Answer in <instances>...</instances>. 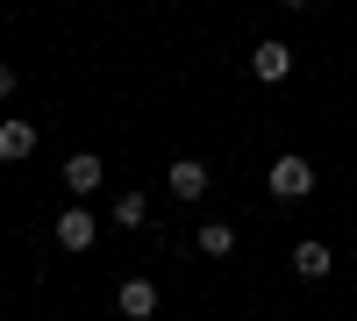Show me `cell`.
Returning <instances> with one entry per match:
<instances>
[{"mask_svg": "<svg viewBox=\"0 0 357 321\" xmlns=\"http://www.w3.org/2000/svg\"><path fill=\"white\" fill-rule=\"evenodd\" d=\"M15 93V65H0V100H8Z\"/></svg>", "mask_w": 357, "mask_h": 321, "instance_id": "obj_11", "label": "cell"}, {"mask_svg": "<svg viewBox=\"0 0 357 321\" xmlns=\"http://www.w3.org/2000/svg\"><path fill=\"white\" fill-rule=\"evenodd\" d=\"M264 321H272V314H264Z\"/></svg>", "mask_w": 357, "mask_h": 321, "instance_id": "obj_13", "label": "cell"}, {"mask_svg": "<svg viewBox=\"0 0 357 321\" xmlns=\"http://www.w3.org/2000/svg\"><path fill=\"white\" fill-rule=\"evenodd\" d=\"M250 72H257V86H279V79H293V50H286L279 36H264V43L250 50Z\"/></svg>", "mask_w": 357, "mask_h": 321, "instance_id": "obj_3", "label": "cell"}, {"mask_svg": "<svg viewBox=\"0 0 357 321\" xmlns=\"http://www.w3.org/2000/svg\"><path fill=\"white\" fill-rule=\"evenodd\" d=\"M264 186H272L279 200H307V193H314V164H307L301 150H286L272 171H264Z\"/></svg>", "mask_w": 357, "mask_h": 321, "instance_id": "obj_1", "label": "cell"}, {"mask_svg": "<svg viewBox=\"0 0 357 321\" xmlns=\"http://www.w3.org/2000/svg\"><path fill=\"white\" fill-rule=\"evenodd\" d=\"M165 186H172L178 200H200V193L215 186V179H207V164H200V157H178V164L165 171Z\"/></svg>", "mask_w": 357, "mask_h": 321, "instance_id": "obj_6", "label": "cell"}, {"mask_svg": "<svg viewBox=\"0 0 357 321\" xmlns=\"http://www.w3.org/2000/svg\"><path fill=\"white\" fill-rule=\"evenodd\" d=\"M151 221V200L143 193H114V228H143Z\"/></svg>", "mask_w": 357, "mask_h": 321, "instance_id": "obj_9", "label": "cell"}, {"mask_svg": "<svg viewBox=\"0 0 357 321\" xmlns=\"http://www.w3.org/2000/svg\"><path fill=\"white\" fill-rule=\"evenodd\" d=\"M29 150H36V129L29 122H0V164H22Z\"/></svg>", "mask_w": 357, "mask_h": 321, "instance_id": "obj_8", "label": "cell"}, {"mask_svg": "<svg viewBox=\"0 0 357 321\" xmlns=\"http://www.w3.org/2000/svg\"><path fill=\"white\" fill-rule=\"evenodd\" d=\"M286 8H307V0H286Z\"/></svg>", "mask_w": 357, "mask_h": 321, "instance_id": "obj_12", "label": "cell"}, {"mask_svg": "<svg viewBox=\"0 0 357 321\" xmlns=\"http://www.w3.org/2000/svg\"><path fill=\"white\" fill-rule=\"evenodd\" d=\"M236 250V228L229 221H200V257H229Z\"/></svg>", "mask_w": 357, "mask_h": 321, "instance_id": "obj_10", "label": "cell"}, {"mask_svg": "<svg viewBox=\"0 0 357 321\" xmlns=\"http://www.w3.org/2000/svg\"><path fill=\"white\" fill-rule=\"evenodd\" d=\"M114 307H122V321H151V314H158V285H151V279H122Z\"/></svg>", "mask_w": 357, "mask_h": 321, "instance_id": "obj_5", "label": "cell"}, {"mask_svg": "<svg viewBox=\"0 0 357 321\" xmlns=\"http://www.w3.org/2000/svg\"><path fill=\"white\" fill-rule=\"evenodd\" d=\"M100 179H107V164H100L93 150H72V157H65V186H72L79 200H93V193H100Z\"/></svg>", "mask_w": 357, "mask_h": 321, "instance_id": "obj_4", "label": "cell"}, {"mask_svg": "<svg viewBox=\"0 0 357 321\" xmlns=\"http://www.w3.org/2000/svg\"><path fill=\"white\" fill-rule=\"evenodd\" d=\"M293 272H301V279H329L336 272V250L329 243H293Z\"/></svg>", "mask_w": 357, "mask_h": 321, "instance_id": "obj_7", "label": "cell"}, {"mask_svg": "<svg viewBox=\"0 0 357 321\" xmlns=\"http://www.w3.org/2000/svg\"><path fill=\"white\" fill-rule=\"evenodd\" d=\"M93 243H100V221L86 214V200L57 214V250H93Z\"/></svg>", "mask_w": 357, "mask_h": 321, "instance_id": "obj_2", "label": "cell"}]
</instances>
